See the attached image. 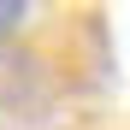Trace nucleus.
Wrapping results in <instances>:
<instances>
[{"label":"nucleus","mask_w":130,"mask_h":130,"mask_svg":"<svg viewBox=\"0 0 130 130\" xmlns=\"http://www.w3.org/2000/svg\"><path fill=\"white\" fill-rule=\"evenodd\" d=\"M24 12H30L24 0H0V30H12V24H24Z\"/></svg>","instance_id":"f257e3e1"}]
</instances>
